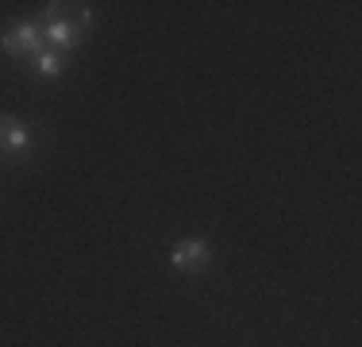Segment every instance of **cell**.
Here are the masks:
<instances>
[{
    "mask_svg": "<svg viewBox=\"0 0 362 347\" xmlns=\"http://www.w3.org/2000/svg\"><path fill=\"white\" fill-rule=\"evenodd\" d=\"M0 47L12 58H39L42 50H47V42H42L39 23H20V28H12L8 35H0Z\"/></svg>",
    "mask_w": 362,
    "mask_h": 347,
    "instance_id": "obj_1",
    "label": "cell"
},
{
    "mask_svg": "<svg viewBox=\"0 0 362 347\" xmlns=\"http://www.w3.org/2000/svg\"><path fill=\"white\" fill-rule=\"evenodd\" d=\"M42 42H47V50H74L77 42H81V35H77L70 23L58 16V4H47V20H42Z\"/></svg>",
    "mask_w": 362,
    "mask_h": 347,
    "instance_id": "obj_2",
    "label": "cell"
},
{
    "mask_svg": "<svg viewBox=\"0 0 362 347\" xmlns=\"http://www.w3.org/2000/svg\"><path fill=\"white\" fill-rule=\"evenodd\" d=\"M170 263L177 271H204L212 263V247L204 239H181L174 251H170Z\"/></svg>",
    "mask_w": 362,
    "mask_h": 347,
    "instance_id": "obj_3",
    "label": "cell"
},
{
    "mask_svg": "<svg viewBox=\"0 0 362 347\" xmlns=\"http://www.w3.org/2000/svg\"><path fill=\"white\" fill-rule=\"evenodd\" d=\"M31 147V127L16 116H0V154H20Z\"/></svg>",
    "mask_w": 362,
    "mask_h": 347,
    "instance_id": "obj_4",
    "label": "cell"
},
{
    "mask_svg": "<svg viewBox=\"0 0 362 347\" xmlns=\"http://www.w3.org/2000/svg\"><path fill=\"white\" fill-rule=\"evenodd\" d=\"M58 16H62L77 35H85L93 28V8H85V4H58Z\"/></svg>",
    "mask_w": 362,
    "mask_h": 347,
    "instance_id": "obj_5",
    "label": "cell"
},
{
    "mask_svg": "<svg viewBox=\"0 0 362 347\" xmlns=\"http://www.w3.org/2000/svg\"><path fill=\"white\" fill-rule=\"evenodd\" d=\"M66 69V58L58 55V50H42V55L35 58V74L39 77H58Z\"/></svg>",
    "mask_w": 362,
    "mask_h": 347,
    "instance_id": "obj_6",
    "label": "cell"
}]
</instances>
